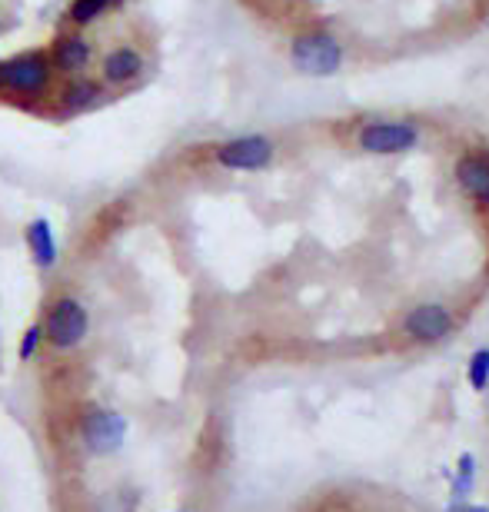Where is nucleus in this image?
<instances>
[{"label":"nucleus","mask_w":489,"mask_h":512,"mask_svg":"<svg viewBox=\"0 0 489 512\" xmlns=\"http://www.w3.org/2000/svg\"><path fill=\"white\" fill-rule=\"evenodd\" d=\"M463 512H489L486 506H470V509H463Z\"/></svg>","instance_id":"17"},{"label":"nucleus","mask_w":489,"mask_h":512,"mask_svg":"<svg viewBox=\"0 0 489 512\" xmlns=\"http://www.w3.org/2000/svg\"><path fill=\"white\" fill-rule=\"evenodd\" d=\"M470 383L473 389H483L489 386V350H476L473 360H470Z\"/></svg>","instance_id":"15"},{"label":"nucleus","mask_w":489,"mask_h":512,"mask_svg":"<svg viewBox=\"0 0 489 512\" xmlns=\"http://www.w3.org/2000/svg\"><path fill=\"white\" fill-rule=\"evenodd\" d=\"M127 0H70L67 4V27L77 30H90L94 24H100L107 14H117Z\"/></svg>","instance_id":"13"},{"label":"nucleus","mask_w":489,"mask_h":512,"mask_svg":"<svg viewBox=\"0 0 489 512\" xmlns=\"http://www.w3.org/2000/svg\"><path fill=\"white\" fill-rule=\"evenodd\" d=\"M0 30H4V24H0Z\"/></svg>","instance_id":"18"},{"label":"nucleus","mask_w":489,"mask_h":512,"mask_svg":"<svg viewBox=\"0 0 489 512\" xmlns=\"http://www.w3.org/2000/svg\"><path fill=\"white\" fill-rule=\"evenodd\" d=\"M107 100H110V90L100 84L94 74L57 80L54 94H50V104H54V114L57 117H84V114H94V110L104 107Z\"/></svg>","instance_id":"8"},{"label":"nucleus","mask_w":489,"mask_h":512,"mask_svg":"<svg viewBox=\"0 0 489 512\" xmlns=\"http://www.w3.org/2000/svg\"><path fill=\"white\" fill-rule=\"evenodd\" d=\"M273 157H277V143L263 137V133H243V137H230L213 147V163L220 170H233V173L267 170Z\"/></svg>","instance_id":"7"},{"label":"nucleus","mask_w":489,"mask_h":512,"mask_svg":"<svg viewBox=\"0 0 489 512\" xmlns=\"http://www.w3.org/2000/svg\"><path fill=\"white\" fill-rule=\"evenodd\" d=\"M127 433H130V423H127V416L117 413V409L100 406V403L80 406L77 436H80V446H84L87 456H94V459L117 456L127 443Z\"/></svg>","instance_id":"3"},{"label":"nucleus","mask_w":489,"mask_h":512,"mask_svg":"<svg viewBox=\"0 0 489 512\" xmlns=\"http://www.w3.org/2000/svg\"><path fill=\"white\" fill-rule=\"evenodd\" d=\"M44 326V343L54 353H74L87 343L90 336V310L87 303L74 293H57L50 296L40 316Z\"/></svg>","instance_id":"2"},{"label":"nucleus","mask_w":489,"mask_h":512,"mask_svg":"<svg viewBox=\"0 0 489 512\" xmlns=\"http://www.w3.org/2000/svg\"><path fill=\"white\" fill-rule=\"evenodd\" d=\"M47 50V60L54 67V77L57 80H70V77H84V74H94L97 67V44L90 40L87 30H77V27H64L50 37Z\"/></svg>","instance_id":"5"},{"label":"nucleus","mask_w":489,"mask_h":512,"mask_svg":"<svg viewBox=\"0 0 489 512\" xmlns=\"http://www.w3.org/2000/svg\"><path fill=\"white\" fill-rule=\"evenodd\" d=\"M40 346H44V326H40V320L37 323H30L27 330H24V336H20V343H17V360L20 363H30L34 356L40 353Z\"/></svg>","instance_id":"14"},{"label":"nucleus","mask_w":489,"mask_h":512,"mask_svg":"<svg viewBox=\"0 0 489 512\" xmlns=\"http://www.w3.org/2000/svg\"><path fill=\"white\" fill-rule=\"evenodd\" d=\"M356 143L373 157H390V153L413 150L420 143V127L410 120H373L356 133Z\"/></svg>","instance_id":"9"},{"label":"nucleus","mask_w":489,"mask_h":512,"mask_svg":"<svg viewBox=\"0 0 489 512\" xmlns=\"http://www.w3.org/2000/svg\"><path fill=\"white\" fill-rule=\"evenodd\" d=\"M147 70H150V60L144 50L124 40V44L107 47L104 54L97 57L94 77L110 90V94H120V90L137 87L140 80L147 77Z\"/></svg>","instance_id":"6"},{"label":"nucleus","mask_w":489,"mask_h":512,"mask_svg":"<svg viewBox=\"0 0 489 512\" xmlns=\"http://www.w3.org/2000/svg\"><path fill=\"white\" fill-rule=\"evenodd\" d=\"M54 84L57 77L44 47L0 57V100H17V104L30 107L40 104V100H50Z\"/></svg>","instance_id":"1"},{"label":"nucleus","mask_w":489,"mask_h":512,"mask_svg":"<svg viewBox=\"0 0 489 512\" xmlns=\"http://www.w3.org/2000/svg\"><path fill=\"white\" fill-rule=\"evenodd\" d=\"M290 64L303 77H333L343 67V44L326 30H303L290 40Z\"/></svg>","instance_id":"4"},{"label":"nucleus","mask_w":489,"mask_h":512,"mask_svg":"<svg viewBox=\"0 0 489 512\" xmlns=\"http://www.w3.org/2000/svg\"><path fill=\"white\" fill-rule=\"evenodd\" d=\"M24 247L30 253V263L37 266L40 273H50L60 260V247H57V237H54V223L47 217H34L27 220L24 227Z\"/></svg>","instance_id":"10"},{"label":"nucleus","mask_w":489,"mask_h":512,"mask_svg":"<svg viewBox=\"0 0 489 512\" xmlns=\"http://www.w3.org/2000/svg\"><path fill=\"white\" fill-rule=\"evenodd\" d=\"M470 483H473V456H463V463H460V479H456L453 493H456V496H463L466 489H470Z\"/></svg>","instance_id":"16"},{"label":"nucleus","mask_w":489,"mask_h":512,"mask_svg":"<svg viewBox=\"0 0 489 512\" xmlns=\"http://www.w3.org/2000/svg\"><path fill=\"white\" fill-rule=\"evenodd\" d=\"M453 330V316L446 306H436V303H426V306H416V310L406 316V333L416 336V340H443L446 333Z\"/></svg>","instance_id":"11"},{"label":"nucleus","mask_w":489,"mask_h":512,"mask_svg":"<svg viewBox=\"0 0 489 512\" xmlns=\"http://www.w3.org/2000/svg\"><path fill=\"white\" fill-rule=\"evenodd\" d=\"M456 183L463 187L466 197L489 203V157L483 153H466L456 163Z\"/></svg>","instance_id":"12"}]
</instances>
